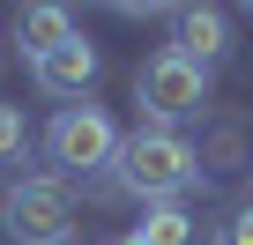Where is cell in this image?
I'll return each mask as SVG.
<instances>
[{
  "label": "cell",
  "mask_w": 253,
  "mask_h": 245,
  "mask_svg": "<svg viewBox=\"0 0 253 245\" xmlns=\"http://www.w3.org/2000/svg\"><path fill=\"white\" fill-rule=\"evenodd\" d=\"M0 223H8L15 245H67L75 238V201H67L60 178H23L0 201Z\"/></svg>",
  "instance_id": "obj_2"
},
{
  "label": "cell",
  "mask_w": 253,
  "mask_h": 245,
  "mask_svg": "<svg viewBox=\"0 0 253 245\" xmlns=\"http://www.w3.org/2000/svg\"><path fill=\"white\" fill-rule=\"evenodd\" d=\"M30 74H38V89H45V97H82V89L97 82V45H89V37H67V45H60V52H45Z\"/></svg>",
  "instance_id": "obj_5"
},
{
  "label": "cell",
  "mask_w": 253,
  "mask_h": 245,
  "mask_svg": "<svg viewBox=\"0 0 253 245\" xmlns=\"http://www.w3.org/2000/svg\"><path fill=\"white\" fill-rule=\"evenodd\" d=\"M23 149H30L23 111H15V104H0V171H8V164H23Z\"/></svg>",
  "instance_id": "obj_9"
},
{
  "label": "cell",
  "mask_w": 253,
  "mask_h": 245,
  "mask_svg": "<svg viewBox=\"0 0 253 245\" xmlns=\"http://www.w3.org/2000/svg\"><path fill=\"white\" fill-rule=\"evenodd\" d=\"M119 245H134V238H119Z\"/></svg>",
  "instance_id": "obj_11"
},
{
  "label": "cell",
  "mask_w": 253,
  "mask_h": 245,
  "mask_svg": "<svg viewBox=\"0 0 253 245\" xmlns=\"http://www.w3.org/2000/svg\"><path fill=\"white\" fill-rule=\"evenodd\" d=\"M45 149H52L60 171H97V164H119V127H112L97 104H67V111L52 119Z\"/></svg>",
  "instance_id": "obj_4"
},
{
  "label": "cell",
  "mask_w": 253,
  "mask_h": 245,
  "mask_svg": "<svg viewBox=\"0 0 253 245\" xmlns=\"http://www.w3.org/2000/svg\"><path fill=\"white\" fill-rule=\"evenodd\" d=\"M216 245H253V201H246V208H231V215L216 223Z\"/></svg>",
  "instance_id": "obj_10"
},
{
  "label": "cell",
  "mask_w": 253,
  "mask_h": 245,
  "mask_svg": "<svg viewBox=\"0 0 253 245\" xmlns=\"http://www.w3.org/2000/svg\"><path fill=\"white\" fill-rule=\"evenodd\" d=\"M209 104V67H194L186 52H149L142 60V111H157V119H194Z\"/></svg>",
  "instance_id": "obj_3"
},
{
  "label": "cell",
  "mask_w": 253,
  "mask_h": 245,
  "mask_svg": "<svg viewBox=\"0 0 253 245\" xmlns=\"http://www.w3.org/2000/svg\"><path fill=\"white\" fill-rule=\"evenodd\" d=\"M194 171H201V164H194V149H186L171 127H142L134 141H119V186L142 193L149 208H157V201H179V193L194 186Z\"/></svg>",
  "instance_id": "obj_1"
},
{
  "label": "cell",
  "mask_w": 253,
  "mask_h": 245,
  "mask_svg": "<svg viewBox=\"0 0 253 245\" xmlns=\"http://www.w3.org/2000/svg\"><path fill=\"white\" fill-rule=\"evenodd\" d=\"M171 52H186L194 67H209V60L223 52V15H216V8H179V15H171Z\"/></svg>",
  "instance_id": "obj_7"
},
{
  "label": "cell",
  "mask_w": 253,
  "mask_h": 245,
  "mask_svg": "<svg viewBox=\"0 0 253 245\" xmlns=\"http://www.w3.org/2000/svg\"><path fill=\"white\" fill-rule=\"evenodd\" d=\"M134 245H194V215H186L179 201H157V208L142 215V230H134Z\"/></svg>",
  "instance_id": "obj_8"
},
{
  "label": "cell",
  "mask_w": 253,
  "mask_h": 245,
  "mask_svg": "<svg viewBox=\"0 0 253 245\" xmlns=\"http://www.w3.org/2000/svg\"><path fill=\"white\" fill-rule=\"evenodd\" d=\"M67 37H82V30H75V15H67V8H23V15H15V45H23V52H30V67H38V60H45V52H60V45H67Z\"/></svg>",
  "instance_id": "obj_6"
}]
</instances>
